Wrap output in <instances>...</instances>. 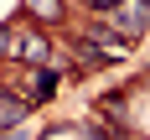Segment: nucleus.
<instances>
[{
	"label": "nucleus",
	"instance_id": "obj_1",
	"mask_svg": "<svg viewBox=\"0 0 150 140\" xmlns=\"http://www.w3.org/2000/svg\"><path fill=\"white\" fill-rule=\"evenodd\" d=\"M109 26H114L119 42L135 47V36H145V31H150V0H119V11L109 16Z\"/></svg>",
	"mask_w": 150,
	"mask_h": 140
},
{
	"label": "nucleus",
	"instance_id": "obj_2",
	"mask_svg": "<svg viewBox=\"0 0 150 140\" xmlns=\"http://www.w3.org/2000/svg\"><path fill=\"white\" fill-rule=\"evenodd\" d=\"M16 57L26 62V68H47V57H52V42H47L42 31H21V36H16Z\"/></svg>",
	"mask_w": 150,
	"mask_h": 140
},
{
	"label": "nucleus",
	"instance_id": "obj_3",
	"mask_svg": "<svg viewBox=\"0 0 150 140\" xmlns=\"http://www.w3.org/2000/svg\"><path fill=\"white\" fill-rule=\"evenodd\" d=\"M26 83H31V88L21 93V99H26V104H47V99L57 93V83H62V78H57V68H36Z\"/></svg>",
	"mask_w": 150,
	"mask_h": 140
},
{
	"label": "nucleus",
	"instance_id": "obj_7",
	"mask_svg": "<svg viewBox=\"0 0 150 140\" xmlns=\"http://www.w3.org/2000/svg\"><path fill=\"white\" fill-rule=\"evenodd\" d=\"M0 57H16V31L0 26Z\"/></svg>",
	"mask_w": 150,
	"mask_h": 140
},
{
	"label": "nucleus",
	"instance_id": "obj_4",
	"mask_svg": "<svg viewBox=\"0 0 150 140\" xmlns=\"http://www.w3.org/2000/svg\"><path fill=\"white\" fill-rule=\"evenodd\" d=\"M31 114V104L21 99V93H11V88H0V130H16V124Z\"/></svg>",
	"mask_w": 150,
	"mask_h": 140
},
{
	"label": "nucleus",
	"instance_id": "obj_5",
	"mask_svg": "<svg viewBox=\"0 0 150 140\" xmlns=\"http://www.w3.org/2000/svg\"><path fill=\"white\" fill-rule=\"evenodd\" d=\"M26 5H31L36 16H47V21H57V16H62V5H57V0H26Z\"/></svg>",
	"mask_w": 150,
	"mask_h": 140
},
{
	"label": "nucleus",
	"instance_id": "obj_6",
	"mask_svg": "<svg viewBox=\"0 0 150 140\" xmlns=\"http://www.w3.org/2000/svg\"><path fill=\"white\" fill-rule=\"evenodd\" d=\"M83 5H88L93 16H114V11H119V0H83Z\"/></svg>",
	"mask_w": 150,
	"mask_h": 140
}]
</instances>
